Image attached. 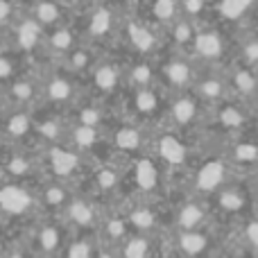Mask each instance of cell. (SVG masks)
<instances>
[{
  "instance_id": "obj_1",
  "label": "cell",
  "mask_w": 258,
  "mask_h": 258,
  "mask_svg": "<svg viewBox=\"0 0 258 258\" xmlns=\"http://www.w3.org/2000/svg\"><path fill=\"white\" fill-rule=\"evenodd\" d=\"M39 211L36 188L0 177V220H25Z\"/></svg>"
},
{
  "instance_id": "obj_2",
  "label": "cell",
  "mask_w": 258,
  "mask_h": 258,
  "mask_svg": "<svg viewBox=\"0 0 258 258\" xmlns=\"http://www.w3.org/2000/svg\"><path fill=\"white\" fill-rule=\"evenodd\" d=\"M41 172L39 152H32L27 145L0 143V177L12 181L30 183Z\"/></svg>"
},
{
  "instance_id": "obj_3",
  "label": "cell",
  "mask_w": 258,
  "mask_h": 258,
  "mask_svg": "<svg viewBox=\"0 0 258 258\" xmlns=\"http://www.w3.org/2000/svg\"><path fill=\"white\" fill-rule=\"evenodd\" d=\"M39 159L41 170H45L50 179H59V181H71L82 170V154L63 141L43 145V150L39 152Z\"/></svg>"
},
{
  "instance_id": "obj_4",
  "label": "cell",
  "mask_w": 258,
  "mask_h": 258,
  "mask_svg": "<svg viewBox=\"0 0 258 258\" xmlns=\"http://www.w3.org/2000/svg\"><path fill=\"white\" fill-rule=\"evenodd\" d=\"M66 233H68V227L63 224V220L59 215L43 220V222H36L27 231V249L41 258L57 256L61 254L63 245L68 240Z\"/></svg>"
},
{
  "instance_id": "obj_5",
  "label": "cell",
  "mask_w": 258,
  "mask_h": 258,
  "mask_svg": "<svg viewBox=\"0 0 258 258\" xmlns=\"http://www.w3.org/2000/svg\"><path fill=\"white\" fill-rule=\"evenodd\" d=\"M5 34H7L5 45H9V48L16 50V52L23 54V57H30V54H34L36 50L43 48L45 30L27 12L16 14V18L5 27Z\"/></svg>"
},
{
  "instance_id": "obj_6",
  "label": "cell",
  "mask_w": 258,
  "mask_h": 258,
  "mask_svg": "<svg viewBox=\"0 0 258 258\" xmlns=\"http://www.w3.org/2000/svg\"><path fill=\"white\" fill-rule=\"evenodd\" d=\"M34 141V109L3 107L0 113V143L30 145Z\"/></svg>"
},
{
  "instance_id": "obj_7",
  "label": "cell",
  "mask_w": 258,
  "mask_h": 258,
  "mask_svg": "<svg viewBox=\"0 0 258 258\" xmlns=\"http://www.w3.org/2000/svg\"><path fill=\"white\" fill-rule=\"evenodd\" d=\"M75 98H77V86L66 68L41 75V100L45 104L63 107V104H73Z\"/></svg>"
},
{
  "instance_id": "obj_8",
  "label": "cell",
  "mask_w": 258,
  "mask_h": 258,
  "mask_svg": "<svg viewBox=\"0 0 258 258\" xmlns=\"http://www.w3.org/2000/svg\"><path fill=\"white\" fill-rule=\"evenodd\" d=\"M41 98V75H27L18 73L12 82L0 89L3 107H34V102Z\"/></svg>"
},
{
  "instance_id": "obj_9",
  "label": "cell",
  "mask_w": 258,
  "mask_h": 258,
  "mask_svg": "<svg viewBox=\"0 0 258 258\" xmlns=\"http://www.w3.org/2000/svg\"><path fill=\"white\" fill-rule=\"evenodd\" d=\"M59 218L63 220L68 229H80V231H89V229H95L100 224V213L95 209V204L86 197H77L71 195L68 204L63 206V211L59 213Z\"/></svg>"
},
{
  "instance_id": "obj_10",
  "label": "cell",
  "mask_w": 258,
  "mask_h": 258,
  "mask_svg": "<svg viewBox=\"0 0 258 258\" xmlns=\"http://www.w3.org/2000/svg\"><path fill=\"white\" fill-rule=\"evenodd\" d=\"M73 192L68 190L66 181H59V179H45V181L39 183V188H36V197H39V209L48 211V213H61L63 206L68 204V200H71Z\"/></svg>"
},
{
  "instance_id": "obj_11",
  "label": "cell",
  "mask_w": 258,
  "mask_h": 258,
  "mask_svg": "<svg viewBox=\"0 0 258 258\" xmlns=\"http://www.w3.org/2000/svg\"><path fill=\"white\" fill-rule=\"evenodd\" d=\"M116 27H118V16L113 12V7L100 3L89 12V18H86V36L89 39L102 41L107 36H111Z\"/></svg>"
},
{
  "instance_id": "obj_12",
  "label": "cell",
  "mask_w": 258,
  "mask_h": 258,
  "mask_svg": "<svg viewBox=\"0 0 258 258\" xmlns=\"http://www.w3.org/2000/svg\"><path fill=\"white\" fill-rule=\"evenodd\" d=\"M77 45V32L73 30L68 23H61L57 27H50L45 30V36H43V48L48 54H54V57L63 59L73 48Z\"/></svg>"
},
{
  "instance_id": "obj_13",
  "label": "cell",
  "mask_w": 258,
  "mask_h": 258,
  "mask_svg": "<svg viewBox=\"0 0 258 258\" xmlns=\"http://www.w3.org/2000/svg\"><path fill=\"white\" fill-rule=\"evenodd\" d=\"M27 14L43 30H50V27H57L61 23H66V5L61 0H32V5L27 7Z\"/></svg>"
},
{
  "instance_id": "obj_14",
  "label": "cell",
  "mask_w": 258,
  "mask_h": 258,
  "mask_svg": "<svg viewBox=\"0 0 258 258\" xmlns=\"http://www.w3.org/2000/svg\"><path fill=\"white\" fill-rule=\"evenodd\" d=\"M63 143H68L73 150L84 154V152H93L95 147L102 143V134H100L98 127H89V125H80V122H77V125H73V127H66V138H63Z\"/></svg>"
},
{
  "instance_id": "obj_15",
  "label": "cell",
  "mask_w": 258,
  "mask_h": 258,
  "mask_svg": "<svg viewBox=\"0 0 258 258\" xmlns=\"http://www.w3.org/2000/svg\"><path fill=\"white\" fill-rule=\"evenodd\" d=\"M34 138H39L43 145L48 143H61L66 138V122L54 113H41L34 111Z\"/></svg>"
},
{
  "instance_id": "obj_16",
  "label": "cell",
  "mask_w": 258,
  "mask_h": 258,
  "mask_svg": "<svg viewBox=\"0 0 258 258\" xmlns=\"http://www.w3.org/2000/svg\"><path fill=\"white\" fill-rule=\"evenodd\" d=\"M192 48L195 52L200 54L202 59L206 61H215V59L222 57L224 52V39L220 32L215 30H204V32H197L195 39H192Z\"/></svg>"
},
{
  "instance_id": "obj_17",
  "label": "cell",
  "mask_w": 258,
  "mask_h": 258,
  "mask_svg": "<svg viewBox=\"0 0 258 258\" xmlns=\"http://www.w3.org/2000/svg\"><path fill=\"white\" fill-rule=\"evenodd\" d=\"M125 34L129 45L141 54H147L156 48V34L150 30V25H145L141 21H129L125 25Z\"/></svg>"
},
{
  "instance_id": "obj_18",
  "label": "cell",
  "mask_w": 258,
  "mask_h": 258,
  "mask_svg": "<svg viewBox=\"0 0 258 258\" xmlns=\"http://www.w3.org/2000/svg\"><path fill=\"white\" fill-rule=\"evenodd\" d=\"M91 80H93V86L98 91L111 93L120 82V68L113 61H95V66L91 68Z\"/></svg>"
},
{
  "instance_id": "obj_19",
  "label": "cell",
  "mask_w": 258,
  "mask_h": 258,
  "mask_svg": "<svg viewBox=\"0 0 258 258\" xmlns=\"http://www.w3.org/2000/svg\"><path fill=\"white\" fill-rule=\"evenodd\" d=\"M227 179V165L222 161H209L204 168L197 172V188L204 192H213Z\"/></svg>"
},
{
  "instance_id": "obj_20",
  "label": "cell",
  "mask_w": 258,
  "mask_h": 258,
  "mask_svg": "<svg viewBox=\"0 0 258 258\" xmlns=\"http://www.w3.org/2000/svg\"><path fill=\"white\" fill-rule=\"evenodd\" d=\"M95 54L93 50L89 48V45H80L77 43L75 48L71 50V52L66 54V57L61 59L63 68H66L68 73H84V71H91V68L95 66Z\"/></svg>"
},
{
  "instance_id": "obj_21",
  "label": "cell",
  "mask_w": 258,
  "mask_h": 258,
  "mask_svg": "<svg viewBox=\"0 0 258 258\" xmlns=\"http://www.w3.org/2000/svg\"><path fill=\"white\" fill-rule=\"evenodd\" d=\"M21 61H23V54H18L16 50H12L9 45L0 48V89H3L7 82H12L18 73H23Z\"/></svg>"
},
{
  "instance_id": "obj_22",
  "label": "cell",
  "mask_w": 258,
  "mask_h": 258,
  "mask_svg": "<svg viewBox=\"0 0 258 258\" xmlns=\"http://www.w3.org/2000/svg\"><path fill=\"white\" fill-rule=\"evenodd\" d=\"M163 77L177 89H183V86L190 84L192 80V71L188 66V61L183 59H170V61L163 63Z\"/></svg>"
},
{
  "instance_id": "obj_23",
  "label": "cell",
  "mask_w": 258,
  "mask_h": 258,
  "mask_svg": "<svg viewBox=\"0 0 258 258\" xmlns=\"http://www.w3.org/2000/svg\"><path fill=\"white\" fill-rule=\"evenodd\" d=\"M134 179H136V186L141 190H154L156 181H159V172H156V165L150 159H138L134 163Z\"/></svg>"
},
{
  "instance_id": "obj_24",
  "label": "cell",
  "mask_w": 258,
  "mask_h": 258,
  "mask_svg": "<svg viewBox=\"0 0 258 258\" xmlns=\"http://www.w3.org/2000/svg\"><path fill=\"white\" fill-rule=\"evenodd\" d=\"M179 245H181V249L186 256L197 258V256L206 254V249H209V238H206L202 231H197V229H190V231H183Z\"/></svg>"
},
{
  "instance_id": "obj_25",
  "label": "cell",
  "mask_w": 258,
  "mask_h": 258,
  "mask_svg": "<svg viewBox=\"0 0 258 258\" xmlns=\"http://www.w3.org/2000/svg\"><path fill=\"white\" fill-rule=\"evenodd\" d=\"M156 152H159L161 156H163L168 163H183V159H186V147L181 145V141H177L174 136H163L159 141V147H156Z\"/></svg>"
},
{
  "instance_id": "obj_26",
  "label": "cell",
  "mask_w": 258,
  "mask_h": 258,
  "mask_svg": "<svg viewBox=\"0 0 258 258\" xmlns=\"http://www.w3.org/2000/svg\"><path fill=\"white\" fill-rule=\"evenodd\" d=\"M95 251H98V247L89 238H68L61 249V256L63 258H95Z\"/></svg>"
},
{
  "instance_id": "obj_27",
  "label": "cell",
  "mask_w": 258,
  "mask_h": 258,
  "mask_svg": "<svg viewBox=\"0 0 258 258\" xmlns=\"http://www.w3.org/2000/svg\"><path fill=\"white\" fill-rule=\"evenodd\" d=\"M254 3L256 0H220L218 12H220V16L227 18V21H238V18H242L254 7Z\"/></svg>"
},
{
  "instance_id": "obj_28",
  "label": "cell",
  "mask_w": 258,
  "mask_h": 258,
  "mask_svg": "<svg viewBox=\"0 0 258 258\" xmlns=\"http://www.w3.org/2000/svg\"><path fill=\"white\" fill-rule=\"evenodd\" d=\"M113 145L120 152H136L141 150V132L134 127H120L113 134Z\"/></svg>"
},
{
  "instance_id": "obj_29",
  "label": "cell",
  "mask_w": 258,
  "mask_h": 258,
  "mask_svg": "<svg viewBox=\"0 0 258 258\" xmlns=\"http://www.w3.org/2000/svg\"><path fill=\"white\" fill-rule=\"evenodd\" d=\"M206 220V213L202 206L197 204H186L181 211H179V227L183 231H190V229H200Z\"/></svg>"
},
{
  "instance_id": "obj_30",
  "label": "cell",
  "mask_w": 258,
  "mask_h": 258,
  "mask_svg": "<svg viewBox=\"0 0 258 258\" xmlns=\"http://www.w3.org/2000/svg\"><path fill=\"white\" fill-rule=\"evenodd\" d=\"M197 116V102L192 98H179L174 100L172 104V118L179 122V125H188V122H192Z\"/></svg>"
},
{
  "instance_id": "obj_31",
  "label": "cell",
  "mask_w": 258,
  "mask_h": 258,
  "mask_svg": "<svg viewBox=\"0 0 258 258\" xmlns=\"http://www.w3.org/2000/svg\"><path fill=\"white\" fill-rule=\"evenodd\" d=\"M150 12L156 23H172L179 12V0H152Z\"/></svg>"
},
{
  "instance_id": "obj_32",
  "label": "cell",
  "mask_w": 258,
  "mask_h": 258,
  "mask_svg": "<svg viewBox=\"0 0 258 258\" xmlns=\"http://www.w3.org/2000/svg\"><path fill=\"white\" fill-rule=\"evenodd\" d=\"M120 258H150V242L143 236H134L122 240Z\"/></svg>"
},
{
  "instance_id": "obj_33",
  "label": "cell",
  "mask_w": 258,
  "mask_h": 258,
  "mask_svg": "<svg viewBox=\"0 0 258 258\" xmlns=\"http://www.w3.org/2000/svg\"><path fill=\"white\" fill-rule=\"evenodd\" d=\"M127 80H129V84L132 86L143 89V86L152 84V80H154V71H152V66L147 61H138V63H134V66L129 68Z\"/></svg>"
},
{
  "instance_id": "obj_34",
  "label": "cell",
  "mask_w": 258,
  "mask_h": 258,
  "mask_svg": "<svg viewBox=\"0 0 258 258\" xmlns=\"http://www.w3.org/2000/svg\"><path fill=\"white\" fill-rule=\"evenodd\" d=\"M156 104H159V100H156V95L152 93L150 86L136 89V95H134V107H136L138 113L147 116V113H152L156 109Z\"/></svg>"
},
{
  "instance_id": "obj_35",
  "label": "cell",
  "mask_w": 258,
  "mask_h": 258,
  "mask_svg": "<svg viewBox=\"0 0 258 258\" xmlns=\"http://www.w3.org/2000/svg\"><path fill=\"white\" fill-rule=\"evenodd\" d=\"M197 91H200L202 98L211 100V102H218V100H222V98H224V91H227V86H224V82H222V80L209 77V80H202V82H200Z\"/></svg>"
},
{
  "instance_id": "obj_36",
  "label": "cell",
  "mask_w": 258,
  "mask_h": 258,
  "mask_svg": "<svg viewBox=\"0 0 258 258\" xmlns=\"http://www.w3.org/2000/svg\"><path fill=\"white\" fill-rule=\"evenodd\" d=\"M233 82H236L238 91H242V95H251L258 89V80H256L254 71H251L249 66L238 68L236 75H233Z\"/></svg>"
},
{
  "instance_id": "obj_37",
  "label": "cell",
  "mask_w": 258,
  "mask_h": 258,
  "mask_svg": "<svg viewBox=\"0 0 258 258\" xmlns=\"http://www.w3.org/2000/svg\"><path fill=\"white\" fill-rule=\"evenodd\" d=\"M93 179H95L98 190H102V192H111L118 186V172H116V168H109V165L95 170Z\"/></svg>"
},
{
  "instance_id": "obj_38",
  "label": "cell",
  "mask_w": 258,
  "mask_h": 258,
  "mask_svg": "<svg viewBox=\"0 0 258 258\" xmlns=\"http://www.w3.org/2000/svg\"><path fill=\"white\" fill-rule=\"evenodd\" d=\"M102 231H104V236H107L109 242H122L125 240V233H127V220H122V218L104 220Z\"/></svg>"
},
{
  "instance_id": "obj_39",
  "label": "cell",
  "mask_w": 258,
  "mask_h": 258,
  "mask_svg": "<svg viewBox=\"0 0 258 258\" xmlns=\"http://www.w3.org/2000/svg\"><path fill=\"white\" fill-rule=\"evenodd\" d=\"M220 206L224 211L236 213V211H240L245 206V195L240 190H236V188H224V190H220Z\"/></svg>"
},
{
  "instance_id": "obj_40",
  "label": "cell",
  "mask_w": 258,
  "mask_h": 258,
  "mask_svg": "<svg viewBox=\"0 0 258 258\" xmlns=\"http://www.w3.org/2000/svg\"><path fill=\"white\" fill-rule=\"evenodd\" d=\"M127 224L141 229V231H145V229H152V227H154V213H152L150 209H143V206H138V209L129 211Z\"/></svg>"
},
{
  "instance_id": "obj_41",
  "label": "cell",
  "mask_w": 258,
  "mask_h": 258,
  "mask_svg": "<svg viewBox=\"0 0 258 258\" xmlns=\"http://www.w3.org/2000/svg\"><path fill=\"white\" fill-rule=\"evenodd\" d=\"M102 109L98 104H82L77 111V122L80 125H89V127H100L102 122Z\"/></svg>"
},
{
  "instance_id": "obj_42",
  "label": "cell",
  "mask_w": 258,
  "mask_h": 258,
  "mask_svg": "<svg viewBox=\"0 0 258 258\" xmlns=\"http://www.w3.org/2000/svg\"><path fill=\"white\" fill-rule=\"evenodd\" d=\"M220 122L229 129H238L245 125V113L236 107V104H224L220 111Z\"/></svg>"
},
{
  "instance_id": "obj_43",
  "label": "cell",
  "mask_w": 258,
  "mask_h": 258,
  "mask_svg": "<svg viewBox=\"0 0 258 258\" xmlns=\"http://www.w3.org/2000/svg\"><path fill=\"white\" fill-rule=\"evenodd\" d=\"M172 39L177 45H188L195 39V32H192V23L188 18H181V21L174 23L172 27Z\"/></svg>"
},
{
  "instance_id": "obj_44",
  "label": "cell",
  "mask_w": 258,
  "mask_h": 258,
  "mask_svg": "<svg viewBox=\"0 0 258 258\" xmlns=\"http://www.w3.org/2000/svg\"><path fill=\"white\" fill-rule=\"evenodd\" d=\"M240 52H242V61L249 68L258 66V39H247L245 43H242Z\"/></svg>"
},
{
  "instance_id": "obj_45",
  "label": "cell",
  "mask_w": 258,
  "mask_h": 258,
  "mask_svg": "<svg viewBox=\"0 0 258 258\" xmlns=\"http://www.w3.org/2000/svg\"><path fill=\"white\" fill-rule=\"evenodd\" d=\"M16 14H18L16 0H0V27L3 30L16 18Z\"/></svg>"
},
{
  "instance_id": "obj_46",
  "label": "cell",
  "mask_w": 258,
  "mask_h": 258,
  "mask_svg": "<svg viewBox=\"0 0 258 258\" xmlns=\"http://www.w3.org/2000/svg\"><path fill=\"white\" fill-rule=\"evenodd\" d=\"M179 9H183L186 18H197L204 14L206 0H179Z\"/></svg>"
},
{
  "instance_id": "obj_47",
  "label": "cell",
  "mask_w": 258,
  "mask_h": 258,
  "mask_svg": "<svg viewBox=\"0 0 258 258\" xmlns=\"http://www.w3.org/2000/svg\"><path fill=\"white\" fill-rule=\"evenodd\" d=\"M236 156L240 161H256L258 159V147L256 145H249V143H245V145H240L236 150Z\"/></svg>"
},
{
  "instance_id": "obj_48",
  "label": "cell",
  "mask_w": 258,
  "mask_h": 258,
  "mask_svg": "<svg viewBox=\"0 0 258 258\" xmlns=\"http://www.w3.org/2000/svg\"><path fill=\"white\" fill-rule=\"evenodd\" d=\"M245 240H247V245H251V247H256V249H258V220H254V222L247 224Z\"/></svg>"
},
{
  "instance_id": "obj_49",
  "label": "cell",
  "mask_w": 258,
  "mask_h": 258,
  "mask_svg": "<svg viewBox=\"0 0 258 258\" xmlns=\"http://www.w3.org/2000/svg\"><path fill=\"white\" fill-rule=\"evenodd\" d=\"M3 249H5V240H3V229H0V254H3Z\"/></svg>"
},
{
  "instance_id": "obj_50",
  "label": "cell",
  "mask_w": 258,
  "mask_h": 258,
  "mask_svg": "<svg viewBox=\"0 0 258 258\" xmlns=\"http://www.w3.org/2000/svg\"><path fill=\"white\" fill-rule=\"evenodd\" d=\"M73 3H95V0H73Z\"/></svg>"
},
{
  "instance_id": "obj_51",
  "label": "cell",
  "mask_w": 258,
  "mask_h": 258,
  "mask_svg": "<svg viewBox=\"0 0 258 258\" xmlns=\"http://www.w3.org/2000/svg\"><path fill=\"white\" fill-rule=\"evenodd\" d=\"M256 120H258V111H256Z\"/></svg>"
}]
</instances>
